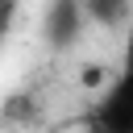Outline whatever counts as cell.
<instances>
[{"label": "cell", "mask_w": 133, "mask_h": 133, "mask_svg": "<svg viewBox=\"0 0 133 133\" xmlns=\"http://www.w3.org/2000/svg\"><path fill=\"white\" fill-rule=\"evenodd\" d=\"M79 21H83V0H54L50 4V17H46V33L54 46L71 42L79 33Z\"/></svg>", "instance_id": "obj_2"}, {"label": "cell", "mask_w": 133, "mask_h": 133, "mask_svg": "<svg viewBox=\"0 0 133 133\" xmlns=\"http://www.w3.org/2000/svg\"><path fill=\"white\" fill-rule=\"evenodd\" d=\"M83 83H87V87H100V83H104V66H87V71H83Z\"/></svg>", "instance_id": "obj_6"}, {"label": "cell", "mask_w": 133, "mask_h": 133, "mask_svg": "<svg viewBox=\"0 0 133 133\" xmlns=\"http://www.w3.org/2000/svg\"><path fill=\"white\" fill-rule=\"evenodd\" d=\"M17 8H21V0H0V42L8 37V29L17 21Z\"/></svg>", "instance_id": "obj_5"}, {"label": "cell", "mask_w": 133, "mask_h": 133, "mask_svg": "<svg viewBox=\"0 0 133 133\" xmlns=\"http://www.w3.org/2000/svg\"><path fill=\"white\" fill-rule=\"evenodd\" d=\"M91 133H133V96L112 83L104 91V100H96Z\"/></svg>", "instance_id": "obj_1"}, {"label": "cell", "mask_w": 133, "mask_h": 133, "mask_svg": "<svg viewBox=\"0 0 133 133\" xmlns=\"http://www.w3.org/2000/svg\"><path fill=\"white\" fill-rule=\"evenodd\" d=\"M83 12L100 25H121L129 21V0H83Z\"/></svg>", "instance_id": "obj_3"}, {"label": "cell", "mask_w": 133, "mask_h": 133, "mask_svg": "<svg viewBox=\"0 0 133 133\" xmlns=\"http://www.w3.org/2000/svg\"><path fill=\"white\" fill-rule=\"evenodd\" d=\"M116 87L133 96V25L125 33V54H121V75H116Z\"/></svg>", "instance_id": "obj_4"}]
</instances>
